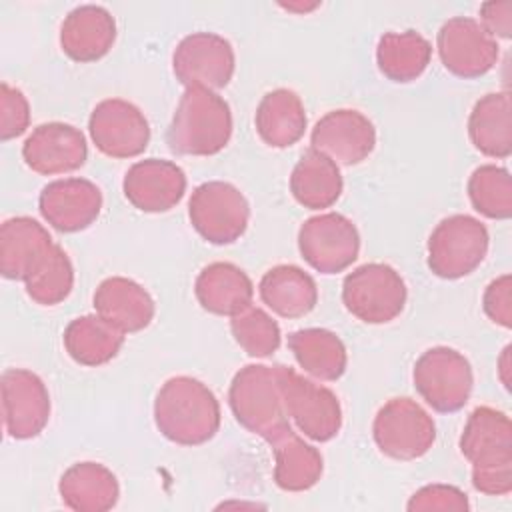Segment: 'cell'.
<instances>
[{"label": "cell", "mask_w": 512, "mask_h": 512, "mask_svg": "<svg viewBox=\"0 0 512 512\" xmlns=\"http://www.w3.org/2000/svg\"><path fill=\"white\" fill-rule=\"evenodd\" d=\"M116 40V20L96 4H84L68 12L60 26L62 52L74 62H96L104 58Z\"/></svg>", "instance_id": "obj_20"}, {"label": "cell", "mask_w": 512, "mask_h": 512, "mask_svg": "<svg viewBox=\"0 0 512 512\" xmlns=\"http://www.w3.org/2000/svg\"><path fill=\"white\" fill-rule=\"evenodd\" d=\"M482 306L486 316L502 326V328H512V276L502 274L494 278L482 296Z\"/></svg>", "instance_id": "obj_38"}, {"label": "cell", "mask_w": 512, "mask_h": 512, "mask_svg": "<svg viewBox=\"0 0 512 512\" xmlns=\"http://www.w3.org/2000/svg\"><path fill=\"white\" fill-rule=\"evenodd\" d=\"M274 454V482L286 492H304L318 484L324 472L322 454L292 426L278 432L268 440Z\"/></svg>", "instance_id": "obj_24"}, {"label": "cell", "mask_w": 512, "mask_h": 512, "mask_svg": "<svg viewBox=\"0 0 512 512\" xmlns=\"http://www.w3.org/2000/svg\"><path fill=\"white\" fill-rule=\"evenodd\" d=\"M62 340L76 364L96 368L116 358L124 344V332L98 314H86L66 326Z\"/></svg>", "instance_id": "obj_31"}, {"label": "cell", "mask_w": 512, "mask_h": 512, "mask_svg": "<svg viewBox=\"0 0 512 512\" xmlns=\"http://www.w3.org/2000/svg\"><path fill=\"white\" fill-rule=\"evenodd\" d=\"M312 150L336 164L352 166L366 160L376 146L374 124L358 110L338 108L326 112L310 134Z\"/></svg>", "instance_id": "obj_16"}, {"label": "cell", "mask_w": 512, "mask_h": 512, "mask_svg": "<svg viewBox=\"0 0 512 512\" xmlns=\"http://www.w3.org/2000/svg\"><path fill=\"white\" fill-rule=\"evenodd\" d=\"M278 380L288 418L314 442L332 440L342 428V406L338 396L296 370L278 364Z\"/></svg>", "instance_id": "obj_9"}, {"label": "cell", "mask_w": 512, "mask_h": 512, "mask_svg": "<svg viewBox=\"0 0 512 512\" xmlns=\"http://www.w3.org/2000/svg\"><path fill=\"white\" fill-rule=\"evenodd\" d=\"M154 422L170 442L200 446L220 428V404L198 378L174 376L160 386L154 398Z\"/></svg>", "instance_id": "obj_2"}, {"label": "cell", "mask_w": 512, "mask_h": 512, "mask_svg": "<svg viewBox=\"0 0 512 512\" xmlns=\"http://www.w3.org/2000/svg\"><path fill=\"white\" fill-rule=\"evenodd\" d=\"M30 124V106L20 88L8 82L0 84V138L12 140L26 132Z\"/></svg>", "instance_id": "obj_36"}, {"label": "cell", "mask_w": 512, "mask_h": 512, "mask_svg": "<svg viewBox=\"0 0 512 512\" xmlns=\"http://www.w3.org/2000/svg\"><path fill=\"white\" fill-rule=\"evenodd\" d=\"M298 250L320 274H338L358 258L360 234L356 224L344 214L324 212L300 226Z\"/></svg>", "instance_id": "obj_11"}, {"label": "cell", "mask_w": 512, "mask_h": 512, "mask_svg": "<svg viewBox=\"0 0 512 512\" xmlns=\"http://www.w3.org/2000/svg\"><path fill=\"white\" fill-rule=\"evenodd\" d=\"M444 68L458 78H480L498 62V42L484 26L468 16H454L442 24L436 38Z\"/></svg>", "instance_id": "obj_13"}, {"label": "cell", "mask_w": 512, "mask_h": 512, "mask_svg": "<svg viewBox=\"0 0 512 512\" xmlns=\"http://www.w3.org/2000/svg\"><path fill=\"white\" fill-rule=\"evenodd\" d=\"M486 226L468 214H454L436 224L428 238V268L444 280L472 274L488 254Z\"/></svg>", "instance_id": "obj_5"}, {"label": "cell", "mask_w": 512, "mask_h": 512, "mask_svg": "<svg viewBox=\"0 0 512 512\" xmlns=\"http://www.w3.org/2000/svg\"><path fill=\"white\" fill-rule=\"evenodd\" d=\"M194 230L210 244H232L248 228L250 204L230 182L210 180L194 188L188 202Z\"/></svg>", "instance_id": "obj_10"}, {"label": "cell", "mask_w": 512, "mask_h": 512, "mask_svg": "<svg viewBox=\"0 0 512 512\" xmlns=\"http://www.w3.org/2000/svg\"><path fill=\"white\" fill-rule=\"evenodd\" d=\"M460 452L472 464V486L478 492H512V422L502 410L474 408L460 436Z\"/></svg>", "instance_id": "obj_1"}, {"label": "cell", "mask_w": 512, "mask_h": 512, "mask_svg": "<svg viewBox=\"0 0 512 512\" xmlns=\"http://www.w3.org/2000/svg\"><path fill=\"white\" fill-rule=\"evenodd\" d=\"M232 136V112L214 90L186 88L174 110L166 140L182 156H212L226 148Z\"/></svg>", "instance_id": "obj_3"}, {"label": "cell", "mask_w": 512, "mask_h": 512, "mask_svg": "<svg viewBox=\"0 0 512 512\" xmlns=\"http://www.w3.org/2000/svg\"><path fill=\"white\" fill-rule=\"evenodd\" d=\"M468 136L478 152L488 158L512 154V100L508 92L482 96L468 116Z\"/></svg>", "instance_id": "obj_27"}, {"label": "cell", "mask_w": 512, "mask_h": 512, "mask_svg": "<svg viewBox=\"0 0 512 512\" xmlns=\"http://www.w3.org/2000/svg\"><path fill=\"white\" fill-rule=\"evenodd\" d=\"M342 188L344 182L338 164L312 148L302 154L290 174V192L294 200L310 210H324L336 204Z\"/></svg>", "instance_id": "obj_29"}, {"label": "cell", "mask_w": 512, "mask_h": 512, "mask_svg": "<svg viewBox=\"0 0 512 512\" xmlns=\"http://www.w3.org/2000/svg\"><path fill=\"white\" fill-rule=\"evenodd\" d=\"M88 132L94 146L110 158L140 156L150 142V124L144 112L122 98L98 102L90 114Z\"/></svg>", "instance_id": "obj_14"}, {"label": "cell", "mask_w": 512, "mask_h": 512, "mask_svg": "<svg viewBox=\"0 0 512 512\" xmlns=\"http://www.w3.org/2000/svg\"><path fill=\"white\" fill-rule=\"evenodd\" d=\"M58 492L74 512H106L116 506L120 486L104 464L78 462L62 474Z\"/></svg>", "instance_id": "obj_25"}, {"label": "cell", "mask_w": 512, "mask_h": 512, "mask_svg": "<svg viewBox=\"0 0 512 512\" xmlns=\"http://www.w3.org/2000/svg\"><path fill=\"white\" fill-rule=\"evenodd\" d=\"M410 512L420 510H456L466 512L470 508V502L466 494L450 484H428L416 490L406 506Z\"/></svg>", "instance_id": "obj_37"}, {"label": "cell", "mask_w": 512, "mask_h": 512, "mask_svg": "<svg viewBox=\"0 0 512 512\" xmlns=\"http://www.w3.org/2000/svg\"><path fill=\"white\" fill-rule=\"evenodd\" d=\"M468 198L482 216L508 220L512 216V180L508 170L496 164L478 166L468 178Z\"/></svg>", "instance_id": "obj_34"}, {"label": "cell", "mask_w": 512, "mask_h": 512, "mask_svg": "<svg viewBox=\"0 0 512 512\" xmlns=\"http://www.w3.org/2000/svg\"><path fill=\"white\" fill-rule=\"evenodd\" d=\"M26 166L42 176L68 174L84 166L88 146L84 134L72 124L48 122L32 130L22 146Z\"/></svg>", "instance_id": "obj_17"}, {"label": "cell", "mask_w": 512, "mask_h": 512, "mask_svg": "<svg viewBox=\"0 0 512 512\" xmlns=\"http://www.w3.org/2000/svg\"><path fill=\"white\" fill-rule=\"evenodd\" d=\"M38 208L52 228L80 232L100 216L102 192L86 178H60L42 188Z\"/></svg>", "instance_id": "obj_19"}, {"label": "cell", "mask_w": 512, "mask_h": 512, "mask_svg": "<svg viewBox=\"0 0 512 512\" xmlns=\"http://www.w3.org/2000/svg\"><path fill=\"white\" fill-rule=\"evenodd\" d=\"M480 24L496 40L512 36V2H484L480 6Z\"/></svg>", "instance_id": "obj_39"}, {"label": "cell", "mask_w": 512, "mask_h": 512, "mask_svg": "<svg viewBox=\"0 0 512 512\" xmlns=\"http://www.w3.org/2000/svg\"><path fill=\"white\" fill-rule=\"evenodd\" d=\"M194 294L206 312L232 318L252 304L254 286L248 274L236 264L212 262L196 276Z\"/></svg>", "instance_id": "obj_23"}, {"label": "cell", "mask_w": 512, "mask_h": 512, "mask_svg": "<svg viewBox=\"0 0 512 512\" xmlns=\"http://www.w3.org/2000/svg\"><path fill=\"white\" fill-rule=\"evenodd\" d=\"M174 76L186 88L220 90L234 76L236 56L232 44L214 32H192L184 36L172 54Z\"/></svg>", "instance_id": "obj_12"}, {"label": "cell", "mask_w": 512, "mask_h": 512, "mask_svg": "<svg viewBox=\"0 0 512 512\" xmlns=\"http://www.w3.org/2000/svg\"><path fill=\"white\" fill-rule=\"evenodd\" d=\"M372 436L384 456L408 462L434 446L436 424L416 400L390 398L374 416Z\"/></svg>", "instance_id": "obj_8"}, {"label": "cell", "mask_w": 512, "mask_h": 512, "mask_svg": "<svg viewBox=\"0 0 512 512\" xmlns=\"http://www.w3.org/2000/svg\"><path fill=\"white\" fill-rule=\"evenodd\" d=\"M412 380L420 398L442 414L464 408L474 386L470 362L448 346H434L422 352L414 364Z\"/></svg>", "instance_id": "obj_7"}, {"label": "cell", "mask_w": 512, "mask_h": 512, "mask_svg": "<svg viewBox=\"0 0 512 512\" xmlns=\"http://www.w3.org/2000/svg\"><path fill=\"white\" fill-rule=\"evenodd\" d=\"M432 44L416 30L386 32L376 46L378 70L392 82H412L428 68Z\"/></svg>", "instance_id": "obj_32"}, {"label": "cell", "mask_w": 512, "mask_h": 512, "mask_svg": "<svg viewBox=\"0 0 512 512\" xmlns=\"http://www.w3.org/2000/svg\"><path fill=\"white\" fill-rule=\"evenodd\" d=\"M94 310L124 334H132L152 322L156 306L138 282L124 276H110L94 292Z\"/></svg>", "instance_id": "obj_21"}, {"label": "cell", "mask_w": 512, "mask_h": 512, "mask_svg": "<svg viewBox=\"0 0 512 512\" xmlns=\"http://www.w3.org/2000/svg\"><path fill=\"white\" fill-rule=\"evenodd\" d=\"M54 244L48 230L30 216L8 218L0 228V272L8 280H26Z\"/></svg>", "instance_id": "obj_22"}, {"label": "cell", "mask_w": 512, "mask_h": 512, "mask_svg": "<svg viewBox=\"0 0 512 512\" xmlns=\"http://www.w3.org/2000/svg\"><path fill=\"white\" fill-rule=\"evenodd\" d=\"M0 382L6 434L16 440L38 436L50 420V394L44 380L26 368H8Z\"/></svg>", "instance_id": "obj_15"}, {"label": "cell", "mask_w": 512, "mask_h": 512, "mask_svg": "<svg viewBox=\"0 0 512 512\" xmlns=\"http://www.w3.org/2000/svg\"><path fill=\"white\" fill-rule=\"evenodd\" d=\"M298 366L316 380L334 382L346 372L348 354L344 342L326 328H302L288 336Z\"/></svg>", "instance_id": "obj_30"}, {"label": "cell", "mask_w": 512, "mask_h": 512, "mask_svg": "<svg viewBox=\"0 0 512 512\" xmlns=\"http://www.w3.org/2000/svg\"><path fill=\"white\" fill-rule=\"evenodd\" d=\"M26 294L40 306H54L66 300L74 286V268L68 254L56 242L24 280Z\"/></svg>", "instance_id": "obj_33"}, {"label": "cell", "mask_w": 512, "mask_h": 512, "mask_svg": "<svg viewBox=\"0 0 512 512\" xmlns=\"http://www.w3.org/2000/svg\"><path fill=\"white\" fill-rule=\"evenodd\" d=\"M262 302L282 318H302L310 314L318 302L314 278L294 264H278L270 268L258 286Z\"/></svg>", "instance_id": "obj_26"}, {"label": "cell", "mask_w": 512, "mask_h": 512, "mask_svg": "<svg viewBox=\"0 0 512 512\" xmlns=\"http://www.w3.org/2000/svg\"><path fill=\"white\" fill-rule=\"evenodd\" d=\"M122 190L126 200L140 212H168L186 192V174L170 160L146 158L128 168Z\"/></svg>", "instance_id": "obj_18"}, {"label": "cell", "mask_w": 512, "mask_h": 512, "mask_svg": "<svg viewBox=\"0 0 512 512\" xmlns=\"http://www.w3.org/2000/svg\"><path fill=\"white\" fill-rule=\"evenodd\" d=\"M254 122L264 144L272 148H288L304 136L306 110L294 90L276 88L262 96Z\"/></svg>", "instance_id": "obj_28"}, {"label": "cell", "mask_w": 512, "mask_h": 512, "mask_svg": "<svg viewBox=\"0 0 512 512\" xmlns=\"http://www.w3.org/2000/svg\"><path fill=\"white\" fill-rule=\"evenodd\" d=\"M228 404L236 422L266 442L290 426L276 366L240 368L230 382Z\"/></svg>", "instance_id": "obj_4"}, {"label": "cell", "mask_w": 512, "mask_h": 512, "mask_svg": "<svg viewBox=\"0 0 512 512\" xmlns=\"http://www.w3.org/2000/svg\"><path fill=\"white\" fill-rule=\"evenodd\" d=\"M230 332L236 344L254 358H266L280 348V326L262 308L248 306L230 318Z\"/></svg>", "instance_id": "obj_35"}, {"label": "cell", "mask_w": 512, "mask_h": 512, "mask_svg": "<svg viewBox=\"0 0 512 512\" xmlns=\"http://www.w3.org/2000/svg\"><path fill=\"white\" fill-rule=\"evenodd\" d=\"M406 284L388 264L368 262L346 274L342 302L346 310L366 324H386L398 318L406 304Z\"/></svg>", "instance_id": "obj_6"}, {"label": "cell", "mask_w": 512, "mask_h": 512, "mask_svg": "<svg viewBox=\"0 0 512 512\" xmlns=\"http://www.w3.org/2000/svg\"><path fill=\"white\" fill-rule=\"evenodd\" d=\"M498 376L504 388H510V346L502 350V356L498 360Z\"/></svg>", "instance_id": "obj_40"}]
</instances>
